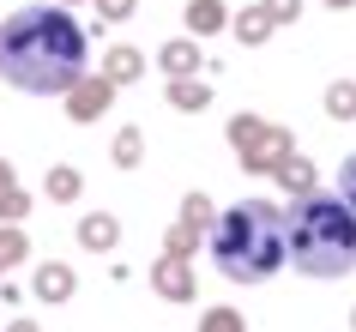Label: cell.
Masks as SVG:
<instances>
[{
    "mask_svg": "<svg viewBox=\"0 0 356 332\" xmlns=\"http://www.w3.org/2000/svg\"><path fill=\"white\" fill-rule=\"evenodd\" d=\"M24 260H31L24 230H19V223H0V284H6V272H13V266H24Z\"/></svg>",
    "mask_w": 356,
    "mask_h": 332,
    "instance_id": "obj_17",
    "label": "cell"
},
{
    "mask_svg": "<svg viewBox=\"0 0 356 332\" xmlns=\"http://www.w3.org/2000/svg\"><path fill=\"white\" fill-rule=\"evenodd\" d=\"M200 332H248V320L236 308H206L200 314Z\"/></svg>",
    "mask_w": 356,
    "mask_h": 332,
    "instance_id": "obj_22",
    "label": "cell"
},
{
    "mask_svg": "<svg viewBox=\"0 0 356 332\" xmlns=\"http://www.w3.org/2000/svg\"><path fill=\"white\" fill-rule=\"evenodd\" d=\"M151 290L163 296V302H193V290H200V284H193V272H188V260H151Z\"/></svg>",
    "mask_w": 356,
    "mask_h": 332,
    "instance_id": "obj_6",
    "label": "cell"
},
{
    "mask_svg": "<svg viewBox=\"0 0 356 332\" xmlns=\"http://www.w3.org/2000/svg\"><path fill=\"white\" fill-rule=\"evenodd\" d=\"M260 6H266V19H272V24H296L302 19V0H260Z\"/></svg>",
    "mask_w": 356,
    "mask_h": 332,
    "instance_id": "obj_25",
    "label": "cell"
},
{
    "mask_svg": "<svg viewBox=\"0 0 356 332\" xmlns=\"http://www.w3.org/2000/svg\"><path fill=\"white\" fill-rule=\"evenodd\" d=\"M211 218H218V212H211L206 193H181V223H200V230L211 236Z\"/></svg>",
    "mask_w": 356,
    "mask_h": 332,
    "instance_id": "obj_21",
    "label": "cell"
},
{
    "mask_svg": "<svg viewBox=\"0 0 356 332\" xmlns=\"http://www.w3.org/2000/svg\"><path fill=\"white\" fill-rule=\"evenodd\" d=\"M109 157H115V169H139V157H145V133H139V127H121Z\"/></svg>",
    "mask_w": 356,
    "mask_h": 332,
    "instance_id": "obj_20",
    "label": "cell"
},
{
    "mask_svg": "<svg viewBox=\"0 0 356 332\" xmlns=\"http://www.w3.org/2000/svg\"><path fill=\"white\" fill-rule=\"evenodd\" d=\"M73 284H79V278H73V266H67V260H42L37 278H31V296L55 308V302H67V296H73Z\"/></svg>",
    "mask_w": 356,
    "mask_h": 332,
    "instance_id": "obj_8",
    "label": "cell"
},
{
    "mask_svg": "<svg viewBox=\"0 0 356 332\" xmlns=\"http://www.w3.org/2000/svg\"><path fill=\"white\" fill-rule=\"evenodd\" d=\"M181 19H188L193 37H218V31L229 24V13H224V0H188V6H181Z\"/></svg>",
    "mask_w": 356,
    "mask_h": 332,
    "instance_id": "obj_13",
    "label": "cell"
},
{
    "mask_svg": "<svg viewBox=\"0 0 356 332\" xmlns=\"http://www.w3.org/2000/svg\"><path fill=\"white\" fill-rule=\"evenodd\" d=\"M272 182H278L284 193H296V200H302V193H314V164H308V157H296V151H290V157H284V164L272 169Z\"/></svg>",
    "mask_w": 356,
    "mask_h": 332,
    "instance_id": "obj_14",
    "label": "cell"
},
{
    "mask_svg": "<svg viewBox=\"0 0 356 332\" xmlns=\"http://www.w3.org/2000/svg\"><path fill=\"white\" fill-rule=\"evenodd\" d=\"M326 115L332 121H356V79H332L326 85Z\"/></svg>",
    "mask_w": 356,
    "mask_h": 332,
    "instance_id": "obj_19",
    "label": "cell"
},
{
    "mask_svg": "<svg viewBox=\"0 0 356 332\" xmlns=\"http://www.w3.org/2000/svg\"><path fill=\"white\" fill-rule=\"evenodd\" d=\"M169 109H181V115H206V109H211V91L200 85V79H169Z\"/></svg>",
    "mask_w": 356,
    "mask_h": 332,
    "instance_id": "obj_15",
    "label": "cell"
},
{
    "mask_svg": "<svg viewBox=\"0 0 356 332\" xmlns=\"http://www.w3.org/2000/svg\"><path fill=\"white\" fill-rule=\"evenodd\" d=\"M211 260L229 284H266L284 266V205L242 200L211 218Z\"/></svg>",
    "mask_w": 356,
    "mask_h": 332,
    "instance_id": "obj_3",
    "label": "cell"
},
{
    "mask_svg": "<svg viewBox=\"0 0 356 332\" xmlns=\"http://www.w3.org/2000/svg\"><path fill=\"white\" fill-rule=\"evenodd\" d=\"M91 6H97V19H103V24H127L133 13H139V0H91Z\"/></svg>",
    "mask_w": 356,
    "mask_h": 332,
    "instance_id": "obj_23",
    "label": "cell"
},
{
    "mask_svg": "<svg viewBox=\"0 0 356 332\" xmlns=\"http://www.w3.org/2000/svg\"><path fill=\"white\" fill-rule=\"evenodd\" d=\"M85 31L67 6H19L0 19V79L24 97H60L85 79Z\"/></svg>",
    "mask_w": 356,
    "mask_h": 332,
    "instance_id": "obj_1",
    "label": "cell"
},
{
    "mask_svg": "<svg viewBox=\"0 0 356 332\" xmlns=\"http://www.w3.org/2000/svg\"><path fill=\"white\" fill-rule=\"evenodd\" d=\"M67 121H79V127H91L97 115H109L115 109V85L103 73H85V79H73V85H67Z\"/></svg>",
    "mask_w": 356,
    "mask_h": 332,
    "instance_id": "obj_5",
    "label": "cell"
},
{
    "mask_svg": "<svg viewBox=\"0 0 356 332\" xmlns=\"http://www.w3.org/2000/svg\"><path fill=\"white\" fill-rule=\"evenodd\" d=\"M284 260L302 278L356 272V218L338 193H302L284 212Z\"/></svg>",
    "mask_w": 356,
    "mask_h": 332,
    "instance_id": "obj_2",
    "label": "cell"
},
{
    "mask_svg": "<svg viewBox=\"0 0 356 332\" xmlns=\"http://www.w3.org/2000/svg\"><path fill=\"white\" fill-rule=\"evenodd\" d=\"M115 242H121V218H109V212L79 218V248L85 254H115Z\"/></svg>",
    "mask_w": 356,
    "mask_h": 332,
    "instance_id": "obj_9",
    "label": "cell"
},
{
    "mask_svg": "<svg viewBox=\"0 0 356 332\" xmlns=\"http://www.w3.org/2000/svg\"><path fill=\"white\" fill-rule=\"evenodd\" d=\"M224 31H236V42H242V49H260V42L272 37L278 24L266 19V6H260V0H248V6H242V13H236V19L224 24Z\"/></svg>",
    "mask_w": 356,
    "mask_h": 332,
    "instance_id": "obj_11",
    "label": "cell"
},
{
    "mask_svg": "<svg viewBox=\"0 0 356 332\" xmlns=\"http://www.w3.org/2000/svg\"><path fill=\"white\" fill-rule=\"evenodd\" d=\"M6 332H37V320H13V326H6Z\"/></svg>",
    "mask_w": 356,
    "mask_h": 332,
    "instance_id": "obj_26",
    "label": "cell"
},
{
    "mask_svg": "<svg viewBox=\"0 0 356 332\" xmlns=\"http://www.w3.org/2000/svg\"><path fill=\"white\" fill-rule=\"evenodd\" d=\"M24 212H31V193L19 187V169L0 157V223H19Z\"/></svg>",
    "mask_w": 356,
    "mask_h": 332,
    "instance_id": "obj_12",
    "label": "cell"
},
{
    "mask_svg": "<svg viewBox=\"0 0 356 332\" xmlns=\"http://www.w3.org/2000/svg\"><path fill=\"white\" fill-rule=\"evenodd\" d=\"M326 6H332V13H350V6H356V0H326Z\"/></svg>",
    "mask_w": 356,
    "mask_h": 332,
    "instance_id": "obj_27",
    "label": "cell"
},
{
    "mask_svg": "<svg viewBox=\"0 0 356 332\" xmlns=\"http://www.w3.org/2000/svg\"><path fill=\"white\" fill-rule=\"evenodd\" d=\"M350 326H356V314H350Z\"/></svg>",
    "mask_w": 356,
    "mask_h": 332,
    "instance_id": "obj_29",
    "label": "cell"
},
{
    "mask_svg": "<svg viewBox=\"0 0 356 332\" xmlns=\"http://www.w3.org/2000/svg\"><path fill=\"white\" fill-rule=\"evenodd\" d=\"M338 200L350 205V218H356V151L344 157V169H338Z\"/></svg>",
    "mask_w": 356,
    "mask_h": 332,
    "instance_id": "obj_24",
    "label": "cell"
},
{
    "mask_svg": "<svg viewBox=\"0 0 356 332\" xmlns=\"http://www.w3.org/2000/svg\"><path fill=\"white\" fill-rule=\"evenodd\" d=\"M55 6H67V0H55Z\"/></svg>",
    "mask_w": 356,
    "mask_h": 332,
    "instance_id": "obj_28",
    "label": "cell"
},
{
    "mask_svg": "<svg viewBox=\"0 0 356 332\" xmlns=\"http://www.w3.org/2000/svg\"><path fill=\"white\" fill-rule=\"evenodd\" d=\"M157 67H163V79H200V42L193 37H175L157 49Z\"/></svg>",
    "mask_w": 356,
    "mask_h": 332,
    "instance_id": "obj_10",
    "label": "cell"
},
{
    "mask_svg": "<svg viewBox=\"0 0 356 332\" xmlns=\"http://www.w3.org/2000/svg\"><path fill=\"white\" fill-rule=\"evenodd\" d=\"M229 145H236V164H242L248 175H272V169L296 151V133L272 127L260 115H229Z\"/></svg>",
    "mask_w": 356,
    "mask_h": 332,
    "instance_id": "obj_4",
    "label": "cell"
},
{
    "mask_svg": "<svg viewBox=\"0 0 356 332\" xmlns=\"http://www.w3.org/2000/svg\"><path fill=\"white\" fill-rule=\"evenodd\" d=\"M103 79H109L115 91H121V85H139V79H145V49H133V42L103 49Z\"/></svg>",
    "mask_w": 356,
    "mask_h": 332,
    "instance_id": "obj_7",
    "label": "cell"
},
{
    "mask_svg": "<svg viewBox=\"0 0 356 332\" xmlns=\"http://www.w3.org/2000/svg\"><path fill=\"white\" fill-rule=\"evenodd\" d=\"M79 187H85V175H79L73 164H55V169H49V175H42V193H49V200H55V205L79 200Z\"/></svg>",
    "mask_w": 356,
    "mask_h": 332,
    "instance_id": "obj_16",
    "label": "cell"
},
{
    "mask_svg": "<svg viewBox=\"0 0 356 332\" xmlns=\"http://www.w3.org/2000/svg\"><path fill=\"white\" fill-rule=\"evenodd\" d=\"M200 242H206L200 223H181V218H175V223H169V236H163V254H169V260H188Z\"/></svg>",
    "mask_w": 356,
    "mask_h": 332,
    "instance_id": "obj_18",
    "label": "cell"
}]
</instances>
